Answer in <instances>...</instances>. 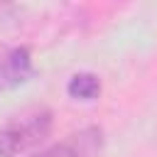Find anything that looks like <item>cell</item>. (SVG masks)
Listing matches in <instances>:
<instances>
[{
    "label": "cell",
    "instance_id": "6da1fadb",
    "mask_svg": "<svg viewBox=\"0 0 157 157\" xmlns=\"http://www.w3.org/2000/svg\"><path fill=\"white\" fill-rule=\"evenodd\" d=\"M54 115L49 108H29L0 128V157H17L49 137Z\"/></svg>",
    "mask_w": 157,
    "mask_h": 157
},
{
    "label": "cell",
    "instance_id": "7a4b0ae2",
    "mask_svg": "<svg viewBox=\"0 0 157 157\" xmlns=\"http://www.w3.org/2000/svg\"><path fill=\"white\" fill-rule=\"evenodd\" d=\"M103 150V130L98 125H88L78 132L66 135L61 142L32 155V157H98Z\"/></svg>",
    "mask_w": 157,
    "mask_h": 157
},
{
    "label": "cell",
    "instance_id": "3957f363",
    "mask_svg": "<svg viewBox=\"0 0 157 157\" xmlns=\"http://www.w3.org/2000/svg\"><path fill=\"white\" fill-rule=\"evenodd\" d=\"M32 76V54L27 47L0 52V93L25 83Z\"/></svg>",
    "mask_w": 157,
    "mask_h": 157
},
{
    "label": "cell",
    "instance_id": "277c9868",
    "mask_svg": "<svg viewBox=\"0 0 157 157\" xmlns=\"http://www.w3.org/2000/svg\"><path fill=\"white\" fill-rule=\"evenodd\" d=\"M66 93L76 101H93L98 98L101 93V78L91 71H81V74H74L66 83Z\"/></svg>",
    "mask_w": 157,
    "mask_h": 157
}]
</instances>
